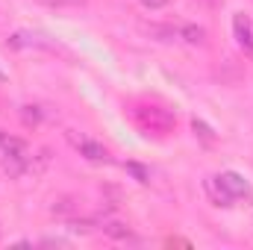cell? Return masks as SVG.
I'll return each instance as SVG.
<instances>
[{"instance_id":"12","label":"cell","mask_w":253,"mask_h":250,"mask_svg":"<svg viewBox=\"0 0 253 250\" xmlns=\"http://www.w3.org/2000/svg\"><path fill=\"white\" fill-rule=\"evenodd\" d=\"M194 132H197V135H200V138H206V141H212V138H215V135H212V129H209V126L203 124V121H197V118H194Z\"/></svg>"},{"instance_id":"8","label":"cell","mask_w":253,"mask_h":250,"mask_svg":"<svg viewBox=\"0 0 253 250\" xmlns=\"http://www.w3.org/2000/svg\"><path fill=\"white\" fill-rule=\"evenodd\" d=\"M206 188H209V194H212V200H215L218 206H233V197L218 186V180H215V177H212V180H206Z\"/></svg>"},{"instance_id":"10","label":"cell","mask_w":253,"mask_h":250,"mask_svg":"<svg viewBox=\"0 0 253 250\" xmlns=\"http://www.w3.org/2000/svg\"><path fill=\"white\" fill-rule=\"evenodd\" d=\"M126 171L138 180V183H150V174H147V168H141V165H135V162H126Z\"/></svg>"},{"instance_id":"6","label":"cell","mask_w":253,"mask_h":250,"mask_svg":"<svg viewBox=\"0 0 253 250\" xmlns=\"http://www.w3.org/2000/svg\"><path fill=\"white\" fill-rule=\"evenodd\" d=\"M180 39L189 42V44H206V30L194 27V24H186V27H180Z\"/></svg>"},{"instance_id":"11","label":"cell","mask_w":253,"mask_h":250,"mask_svg":"<svg viewBox=\"0 0 253 250\" xmlns=\"http://www.w3.org/2000/svg\"><path fill=\"white\" fill-rule=\"evenodd\" d=\"M68 227H71L74 233H91V230H94V221H77V218H71Z\"/></svg>"},{"instance_id":"4","label":"cell","mask_w":253,"mask_h":250,"mask_svg":"<svg viewBox=\"0 0 253 250\" xmlns=\"http://www.w3.org/2000/svg\"><path fill=\"white\" fill-rule=\"evenodd\" d=\"M233 33H236L239 44H242L248 53H253V24L245 12H236V15H233Z\"/></svg>"},{"instance_id":"9","label":"cell","mask_w":253,"mask_h":250,"mask_svg":"<svg viewBox=\"0 0 253 250\" xmlns=\"http://www.w3.org/2000/svg\"><path fill=\"white\" fill-rule=\"evenodd\" d=\"M103 233L112 236V239H129V227L121 224V221H106L103 224Z\"/></svg>"},{"instance_id":"13","label":"cell","mask_w":253,"mask_h":250,"mask_svg":"<svg viewBox=\"0 0 253 250\" xmlns=\"http://www.w3.org/2000/svg\"><path fill=\"white\" fill-rule=\"evenodd\" d=\"M42 3H47V6H83L85 0H42Z\"/></svg>"},{"instance_id":"14","label":"cell","mask_w":253,"mask_h":250,"mask_svg":"<svg viewBox=\"0 0 253 250\" xmlns=\"http://www.w3.org/2000/svg\"><path fill=\"white\" fill-rule=\"evenodd\" d=\"M141 3H144L147 9H162V6H165L168 0H141Z\"/></svg>"},{"instance_id":"3","label":"cell","mask_w":253,"mask_h":250,"mask_svg":"<svg viewBox=\"0 0 253 250\" xmlns=\"http://www.w3.org/2000/svg\"><path fill=\"white\" fill-rule=\"evenodd\" d=\"M68 141L88 159V162H106L109 159V153H106V147L103 144H97V141H88V138H83V135H77L74 129L68 132Z\"/></svg>"},{"instance_id":"1","label":"cell","mask_w":253,"mask_h":250,"mask_svg":"<svg viewBox=\"0 0 253 250\" xmlns=\"http://www.w3.org/2000/svg\"><path fill=\"white\" fill-rule=\"evenodd\" d=\"M132 121L138 124V129H144L147 135L150 132H156V135H168L171 129H174V115L168 112V109H162V106H132Z\"/></svg>"},{"instance_id":"15","label":"cell","mask_w":253,"mask_h":250,"mask_svg":"<svg viewBox=\"0 0 253 250\" xmlns=\"http://www.w3.org/2000/svg\"><path fill=\"white\" fill-rule=\"evenodd\" d=\"M203 3H206V6H215V3H218V0H203Z\"/></svg>"},{"instance_id":"2","label":"cell","mask_w":253,"mask_h":250,"mask_svg":"<svg viewBox=\"0 0 253 250\" xmlns=\"http://www.w3.org/2000/svg\"><path fill=\"white\" fill-rule=\"evenodd\" d=\"M218 180V186L224 188L233 200H253V188L251 183L239 174V171H224V174H218L215 177Z\"/></svg>"},{"instance_id":"5","label":"cell","mask_w":253,"mask_h":250,"mask_svg":"<svg viewBox=\"0 0 253 250\" xmlns=\"http://www.w3.org/2000/svg\"><path fill=\"white\" fill-rule=\"evenodd\" d=\"M144 33H147L150 39L162 42V44H171V42L180 39V30H174V27H168V24H144Z\"/></svg>"},{"instance_id":"7","label":"cell","mask_w":253,"mask_h":250,"mask_svg":"<svg viewBox=\"0 0 253 250\" xmlns=\"http://www.w3.org/2000/svg\"><path fill=\"white\" fill-rule=\"evenodd\" d=\"M77 209H80V203H77L74 197H59V200H53V206H50V212H53V215H62V218L77 215Z\"/></svg>"},{"instance_id":"16","label":"cell","mask_w":253,"mask_h":250,"mask_svg":"<svg viewBox=\"0 0 253 250\" xmlns=\"http://www.w3.org/2000/svg\"><path fill=\"white\" fill-rule=\"evenodd\" d=\"M3 77H6V74H3V71H0V80H3Z\"/></svg>"}]
</instances>
